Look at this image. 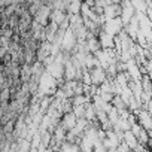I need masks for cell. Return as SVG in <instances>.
Instances as JSON below:
<instances>
[{"label": "cell", "mask_w": 152, "mask_h": 152, "mask_svg": "<svg viewBox=\"0 0 152 152\" xmlns=\"http://www.w3.org/2000/svg\"><path fill=\"white\" fill-rule=\"evenodd\" d=\"M55 87V78L48 72V73H43L42 78L39 81V91L40 94H48L52 91V88Z\"/></svg>", "instance_id": "6da1fadb"}, {"label": "cell", "mask_w": 152, "mask_h": 152, "mask_svg": "<svg viewBox=\"0 0 152 152\" xmlns=\"http://www.w3.org/2000/svg\"><path fill=\"white\" fill-rule=\"evenodd\" d=\"M122 26H124V23H122L121 17H119V18H113V20H106L104 31H106V33H109V34H112V36L115 37V34L121 33Z\"/></svg>", "instance_id": "7a4b0ae2"}, {"label": "cell", "mask_w": 152, "mask_h": 152, "mask_svg": "<svg viewBox=\"0 0 152 152\" xmlns=\"http://www.w3.org/2000/svg\"><path fill=\"white\" fill-rule=\"evenodd\" d=\"M139 124L142 125L143 130H146L148 133L152 131V115L148 110H140L139 112Z\"/></svg>", "instance_id": "3957f363"}, {"label": "cell", "mask_w": 152, "mask_h": 152, "mask_svg": "<svg viewBox=\"0 0 152 152\" xmlns=\"http://www.w3.org/2000/svg\"><path fill=\"white\" fill-rule=\"evenodd\" d=\"M76 43V33L72 30V28H67L66 30V33H64V37H63V43H61V46L64 48V49H72V46Z\"/></svg>", "instance_id": "277c9868"}, {"label": "cell", "mask_w": 152, "mask_h": 152, "mask_svg": "<svg viewBox=\"0 0 152 152\" xmlns=\"http://www.w3.org/2000/svg\"><path fill=\"white\" fill-rule=\"evenodd\" d=\"M99 42H100V46H102L103 49H110V48H113V45L116 43L115 37H113L112 34L106 33V31H102V33H100Z\"/></svg>", "instance_id": "5b68a950"}, {"label": "cell", "mask_w": 152, "mask_h": 152, "mask_svg": "<svg viewBox=\"0 0 152 152\" xmlns=\"http://www.w3.org/2000/svg\"><path fill=\"white\" fill-rule=\"evenodd\" d=\"M78 118H76V115L75 113H67V115H64V118H63V121H61V127L64 128V130H69V131H72L75 127H76V124H78Z\"/></svg>", "instance_id": "8992f818"}, {"label": "cell", "mask_w": 152, "mask_h": 152, "mask_svg": "<svg viewBox=\"0 0 152 152\" xmlns=\"http://www.w3.org/2000/svg\"><path fill=\"white\" fill-rule=\"evenodd\" d=\"M91 75V79H93V84H104L106 81V72H104V69H102V67H97V69H93V72L90 73Z\"/></svg>", "instance_id": "52a82bcc"}, {"label": "cell", "mask_w": 152, "mask_h": 152, "mask_svg": "<svg viewBox=\"0 0 152 152\" xmlns=\"http://www.w3.org/2000/svg\"><path fill=\"white\" fill-rule=\"evenodd\" d=\"M87 46H88V49H90L91 52H99V51H100V49H99V46H100V42H99L96 37H90V40H88Z\"/></svg>", "instance_id": "ba28073f"}, {"label": "cell", "mask_w": 152, "mask_h": 152, "mask_svg": "<svg viewBox=\"0 0 152 152\" xmlns=\"http://www.w3.org/2000/svg\"><path fill=\"white\" fill-rule=\"evenodd\" d=\"M61 152H81V151L75 143H64L61 146Z\"/></svg>", "instance_id": "9c48e42d"}, {"label": "cell", "mask_w": 152, "mask_h": 152, "mask_svg": "<svg viewBox=\"0 0 152 152\" xmlns=\"http://www.w3.org/2000/svg\"><path fill=\"white\" fill-rule=\"evenodd\" d=\"M75 72H76V70H75L73 64H72L70 61H67V64H66V76H67V79H69V81L75 78V75H76Z\"/></svg>", "instance_id": "30bf717a"}]
</instances>
